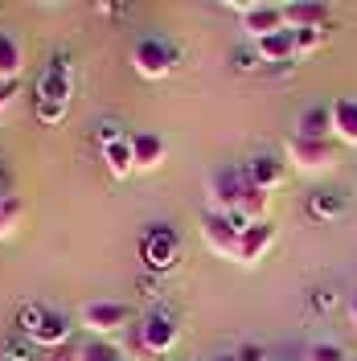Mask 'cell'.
I'll list each match as a JSON object with an SVG mask.
<instances>
[{"instance_id": "6da1fadb", "label": "cell", "mask_w": 357, "mask_h": 361, "mask_svg": "<svg viewBox=\"0 0 357 361\" xmlns=\"http://www.w3.org/2000/svg\"><path fill=\"white\" fill-rule=\"evenodd\" d=\"M70 87H74V78H70V58L66 54H54V62L45 66L42 82H37V119L49 123V128H58L70 111Z\"/></svg>"}, {"instance_id": "7a4b0ae2", "label": "cell", "mask_w": 357, "mask_h": 361, "mask_svg": "<svg viewBox=\"0 0 357 361\" xmlns=\"http://www.w3.org/2000/svg\"><path fill=\"white\" fill-rule=\"evenodd\" d=\"M17 329H21V337L33 345V349H62L70 345V320L62 312H49L42 304H25L21 312H17Z\"/></svg>"}, {"instance_id": "3957f363", "label": "cell", "mask_w": 357, "mask_h": 361, "mask_svg": "<svg viewBox=\"0 0 357 361\" xmlns=\"http://www.w3.org/2000/svg\"><path fill=\"white\" fill-rule=\"evenodd\" d=\"M140 259L148 271H173L181 263V238L173 226H152L144 238H140Z\"/></svg>"}, {"instance_id": "277c9868", "label": "cell", "mask_w": 357, "mask_h": 361, "mask_svg": "<svg viewBox=\"0 0 357 361\" xmlns=\"http://www.w3.org/2000/svg\"><path fill=\"white\" fill-rule=\"evenodd\" d=\"M135 341H140V349H144V353H152V357L169 353V349H173V345L181 341V324H177V316L164 312V308L148 312L144 320H140V329H135Z\"/></svg>"}, {"instance_id": "5b68a950", "label": "cell", "mask_w": 357, "mask_h": 361, "mask_svg": "<svg viewBox=\"0 0 357 361\" xmlns=\"http://www.w3.org/2000/svg\"><path fill=\"white\" fill-rule=\"evenodd\" d=\"M246 189H250L246 169H222V173H214V180H210V214H234L243 205Z\"/></svg>"}, {"instance_id": "8992f818", "label": "cell", "mask_w": 357, "mask_h": 361, "mask_svg": "<svg viewBox=\"0 0 357 361\" xmlns=\"http://www.w3.org/2000/svg\"><path fill=\"white\" fill-rule=\"evenodd\" d=\"M132 66L140 78H164L169 70L177 66V49L169 42H160V37H144L132 49Z\"/></svg>"}, {"instance_id": "52a82bcc", "label": "cell", "mask_w": 357, "mask_h": 361, "mask_svg": "<svg viewBox=\"0 0 357 361\" xmlns=\"http://www.w3.org/2000/svg\"><path fill=\"white\" fill-rule=\"evenodd\" d=\"M288 160L300 173H325V169L337 164V148H333V140H304V135H291Z\"/></svg>"}, {"instance_id": "ba28073f", "label": "cell", "mask_w": 357, "mask_h": 361, "mask_svg": "<svg viewBox=\"0 0 357 361\" xmlns=\"http://www.w3.org/2000/svg\"><path fill=\"white\" fill-rule=\"evenodd\" d=\"M238 17H243V29L250 42H263L271 33H279V29H288L284 25V4H267V0H259V4H230Z\"/></svg>"}, {"instance_id": "9c48e42d", "label": "cell", "mask_w": 357, "mask_h": 361, "mask_svg": "<svg viewBox=\"0 0 357 361\" xmlns=\"http://www.w3.org/2000/svg\"><path fill=\"white\" fill-rule=\"evenodd\" d=\"M201 238H205V247L214 250L218 259H234V263H238V238H243V230L230 222L226 214H210V209H205V218H201Z\"/></svg>"}, {"instance_id": "30bf717a", "label": "cell", "mask_w": 357, "mask_h": 361, "mask_svg": "<svg viewBox=\"0 0 357 361\" xmlns=\"http://www.w3.org/2000/svg\"><path fill=\"white\" fill-rule=\"evenodd\" d=\"M132 320V312H128V304H115V300H95V304H87L83 308V329H90V333H119L123 324Z\"/></svg>"}, {"instance_id": "8fae6325", "label": "cell", "mask_w": 357, "mask_h": 361, "mask_svg": "<svg viewBox=\"0 0 357 361\" xmlns=\"http://www.w3.org/2000/svg\"><path fill=\"white\" fill-rule=\"evenodd\" d=\"M271 247H275V222L271 218L267 222H250L243 230V238H238V263L243 267H255Z\"/></svg>"}, {"instance_id": "7c38bea8", "label": "cell", "mask_w": 357, "mask_h": 361, "mask_svg": "<svg viewBox=\"0 0 357 361\" xmlns=\"http://www.w3.org/2000/svg\"><path fill=\"white\" fill-rule=\"evenodd\" d=\"M333 13L325 4H313V0H300V4H284V25L291 33H304V29H329Z\"/></svg>"}, {"instance_id": "4fadbf2b", "label": "cell", "mask_w": 357, "mask_h": 361, "mask_svg": "<svg viewBox=\"0 0 357 361\" xmlns=\"http://www.w3.org/2000/svg\"><path fill=\"white\" fill-rule=\"evenodd\" d=\"M255 54L267 66H288V62H296V33L291 29H279V33L263 37V42H255Z\"/></svg>"}, {"instance_id": "5bb4252c", "label": "cell", "mask_w": 357, "mask_h": 361, "mask_svg": "<svg viewBox=\"0 0 357 361\" xmlns=\"http://www.w3.org/2000/svg\"><path fill=\"white\" fill-rule=\"evenodd\" d=\"M243 169H246V177H250V185H255V189H263V193H271V189H279V185H284V164L271 157V152L250 157Z\"/></svg>"}, {"instance_id": "9a60e30c", "label": "cell", "mask_w": 357, "mask_h": 361, "mask_svg": "<svg viewBox=\"0 0 357 361\" xmlns=\"http://www.w3.org/2000/svg\"><path fill=\"white\" fill-rule=\"evenodd\" d=\"M132 160H135V173H152V169H160V160H164V140L152 135V132L132 135Z\"/></svg>"}, {"instance_id": "2e32d148", "label": "cell", "mask_w": 357, "mask_h": 361, "mask_svg": "<svg viewBox=\"0 0 357 361\" xmlns=\"http://www.w3.org/2000/svg\"><path fill=\"white\" fill-rule=\"evenodd\" d=\"M329 119H333L337 140L357 148V99H337L333 107H329Z\"/></svg>"}, {"instance_id": "e0dca14e", "label": "cell", "mask_w": 357, "mask_h": 361, "mask_svg": "<svg viewBox=\"0 0 357 361\" xmlns=\"http://www.w3.org/2000/svg\"><path fill=\"white\" fill-rule=\"evenodd\" d=\"M25 70V54H21V42L0 33V82H17Z\"/></svg>"}, {"instance_id": "ac0fdd59", "label": "cell", "mask_w": 357, "mask_h": 361, "mask_svg": "<svg viewBox=\"0 0 357 361\" xmlns=\"http://www.w3.org/2000/svg\"><path fill=\"white\" fill-rule=\"evenodd\" d=\"M103 160H107V173H111L115 180L132 177V173H135V160H132V140H115V144H107V148H103Z\"/></svg>"}, {"instance_id": "d6986e66", "label": "cell", "mask_w": 357, "mask_h": 361, "mask_svg": "<svg viewBox=\"0 0 357 361\" xmlns=\"http://www.w3.org/2000/svg\"><path fill=\"white\" fill-rule=\"evenodd\" d=\"M304 140H329L333 135V119H329V107H308V111L300 115V123H296Z\"/></svg>"}, {"instance_id": "ffe728a7", "label": "cell", "mask_w": 357, "mask_h": 361, "mask_svg": "<svg viewBox=\"0 0 357 361\" xmlns=\"http://www.w3.org/2000/svg\"><path fill=\"white\" fill-rule=\"evenodd\" d=\"M308 214L320 218V222H325V218H341V214H345V197H341V193H313Z\"/></svg>"}, {"instance_id": "44dd1931", "label": "cell", "mask_w": 357, "mask_h": 361, "mask_svg": "<svg viewBox=\"0 0 357 361\" xmlns=\"http://www.w3.org/2000/svg\"><path fill=\"white\" fill-rule=\"evenodd\" d=\"M325 42H329V29H304V33H296V58L316 54Z\"/></svg>"}, {"instance_id": "7402d4cb", "label": "cell", "mask_w": 357, "mask_h": 361, "mask_svg": "<svg viewBox=\"0 0 357 361\" xmlns=\"http://www.w3.org/2000/svg\"><path fill=\"white\" fill-rule=\"evenodd\" d=\"M0 222H21V202L0 185Z\"/></svg>"}, {"instance_id": "603a6c76", "label": "cell", "mask_w": 357, "mask_h": 361, "mask_svg": "<svg viewBox=\"0 0 357 361\" xmlns=\"http://www.w3.org/2000/svg\"><path fill=\"white\" fill-rule=\"evenodd\" d=\"M115 353H119V349H111V345H99V341H95V345H83V349H78V361H111Z\"/></svg>"}, {"instance_id": "cb8c5ba5", "label": "cell", "mask_w": 357, "mask_h": 361, "mask_svg": "<svg viewBox=\"0 0 357 361\" xmlns=\"http://www.w3.org/2000/svg\"><path fill=\"white\" fill-rule=\"evenodd\" d=\"M115 140H128V135L119 132V123H103V128H99V148H107Z\"/></svg>"}, {"instance_id": "d4e9b609", "label": "cell", "mask_w": 357, "mask_h": 361, "mask_svg": "<svg viewBox=\"0 0 357 361\" xmlns=\"http://www.w3.org/2000/svg\"><path fill=\"white\" fill-rule=\"evenodd\" d=\"M13 99H17V82H0V115L13 107Z\"/></svg>"}, {"instance_id": "484cf974", "label": "cell", "mask_w": 357, "mask_h": 361, "mask_svg": "<svg viewBox=\"0 0 357 361\" xmlns=\"http://www.w3.org/2000/svg\"><path fill=\"white\" fill-rule=\"evenodd\" d=\"M42 361H78V349H70V345H62V349H49Z\"/></svg>"}, {"instance_id": "4316f807", "label": "cell", "mask_w": 357, "mask_h": 361, "mask_svg": "<svg viewBox=\"0 0 357 361\" xmlns=\"http://www.w3.org/2000/svg\"><path fill=\"white\" fill-rule=\"evenodd\" d=\"M234 66H238V70H255V66H259V54H246V49H238V54H234Z\"/></svg>"}, {"instance_id": "83f0119b", "label": "cell", "mask_w": 357, "mask_h": 361, "mask_svg": "<svg viewBox=\"0 0 357 361\" xmlns=\"http://www.w3.org/2000/svg\"><path fill=\"white\" fill-rule=\"evenodd\" d=\"M349 316H353V324H357V295H353V304H349Z\"/></svg>"}, {"instance_id": "f1b7e54d", "label": "cell", "mask_w": 357, "mask_h": 361, "mask_svg": "<svg viewBox=\"0 0 357 361\" xmlns=\"http://www.w3.org/2000/svg\"><path fill=\"white\" fill-rule=\"evenodd\" d=\"M111 361H132V357H123V353H115V357Z\"/></svg>"}, {"instance_id": "f546056e", "label": "cell", "mask_w": 357, "mask_h": 361, "mask_svg": "<svg viewBox=\"0 0 357 361\" xmlns=\"http://www.w3.org/2000/svg\"><path fill=\"white\" fill-rule=\"evenodd\" d=\"M0 361H4V357H0Z\"/></svg>"}]
</instances>
